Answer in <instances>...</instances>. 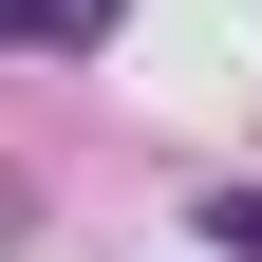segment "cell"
<instances>
[{"label": "cell", "mask_w": 262, "mask_h": 262, "mask_svg": "<svg viewBox=\"0 0 262 262\" xmlns=\"http://www.w3.org/2000/svg\"><path fill=\"white\" fill-rule=\"evenodd\" d=\"M19 38H38V56H75V38H113V0H0V56H19Z\"/></svg>", "instance_id": "cell-1"}]
</instances>
